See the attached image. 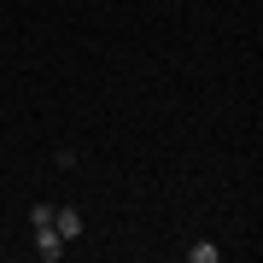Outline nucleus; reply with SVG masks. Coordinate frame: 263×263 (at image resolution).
Returning <instances> with one entry per match:
<instances>
[{
  "label": "nucleus",
  "instance_id": "7ed1b4c3",
  "mask_svg": "<svg viewBox=\"0 0 263 263\" xmlns=\"http://www.w3.org/2000/svg\"><path fill=\"white\" fill-rule=\"evenodd\" d=\"M187 263H216V246H211V240H199V246H187Z\"/></svg>",
  "mask_w": 263,
  "mask_h": 263
},
{
  "label": "nucleus",
  "instance_id": "f257e3e1",
  "mask_svg": "<svg viewBox=\"0 0 263 263\" xmlns=\"http://www.w3.org/2000/svg\"><path fill=\"white\" fill-rule=\"evenodd\" d=\"M29 228H35V257L41 263L65 257V234L53 228V199H35V205H29Z\"/></svg>",
  "mask_w": 263,
  "mask_h": 263
},
{
  "label": "nucleus",
  "instance_id": "f03ea898",
  "mask_svg": "<svg viewBox=\"0 0 263 263\" xmlns=\"http://www.w3.org/2000/svg\"><path fill=\"white\" fill-rule=\"evenodd\" d=\"M53 228L65 240H76V234H82V211H76V205H53Z\"/></svg>",
  "mask_w": 263,
  "mask_h": 263
}]
</instances>
